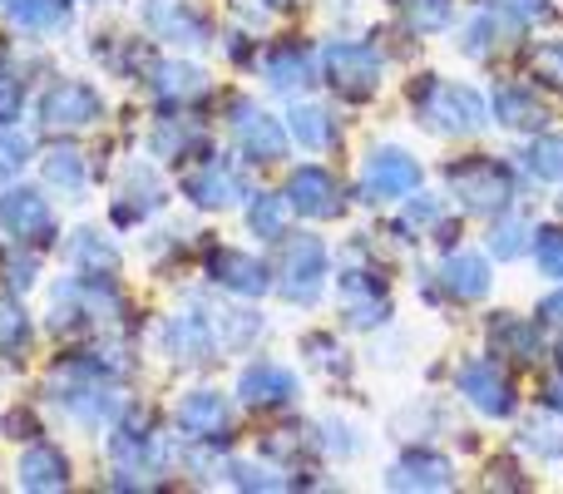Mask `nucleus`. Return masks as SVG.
I'll use <instances>...</instances> for the list:
<instances>
[{
	"label": "nucleus",
	"mask_w": 563,
	"mask_h": 494,
	"mask_svg": "<svg viewBox=\"0 0 563 494\" xmlns=\"http://www.w3.org/2000/svg\"><path fill=\"white\" fill-rule=\"evenodd\" d=\"M49 400L75 426H104L119 410V381L99 356H65L49 371Z\"/></svg>",
	"instance_id": "obj_1"
},
{
	"label": "nucleus",
	"mask_w": 563,
	"mask_h": 494,
	"mask_svg": "<svg viewBox=\"0 0 563 494\" xmlns=\"http://www.w3.org/2000/svg\"><path fill=\"white\" fill-rule=\"evenodd\" d=\"M129 311L124 292L114 287V277H65L55 292H49V331L59 337H79V331H95L104 321H119Z\"/></svg>",
	"instance_id": "obj_2"
},
{
	"label": "nucleus",
	"mask_w": 563,
	"mask_h": 494,
	"mask_svg": "<svg viewBox=\"0 0 563 494\" xmlns=\"http://www.w3.org/2000/svg\"><path fill=\"white\" fill-rule=\"evenodd\" d=\"M416 114L435 134H475V129H485V99L470 85L426 75V85H416Z\"/></svg>",
	"instance_id": "obj_3"
},
{
	"label": "nucleus",
	"mask_w": 563,
	"mask_h": 494,
	"mask_svg": "<svg viewBox=\"0 0 563 494\" xmlns=\"http://www.w3.org/2000/svg\"><path fill=\"white\" fill-rule=\"evenodd\" d=\"M35 114L45 129L59 134H79V129H95L104 119V95H99L89 79H49L45 95L35 99Z\"/></svg>",
	"instance_id": "obj_4"
},
{
	"label": "nucleus",
	"mask_w": 563,
	"mask_h": 494,
	"mask_svg": "<svg viewBox=\"0 0 563 494\" xmlns=\"http://www.w3.org/2000/svg\"><path fill=\"white\" fill-rule=\"evenodd\" d=\"M321 75L341 99L361 105V99H371L380 89V55L371 45H361V40H331L327 55H321Z\"/></svg>",
	"instance_id": "obj_5"
},
{
	"label": "nucleus",
	"mask_w": 563,
	"mask_h": 494,
	"mask_svg": "<svg viewBox=\"0 0 563 494\" xmlns=\"http://www.w3.org/2000/svg\"><path fill=\"white\" fill-rule=\"evenodd\" d=\"M450 194L460 198V208L470 213H499L515 198V178L499 158H465V164H450Z\"/></svg>",
	"instance_id": "obj_6"
},
{
	"label": "nucleus",
	"mask_w": 563,
	"mask_h": 494,
	"mask_svg": "<svg viewBox=\"0 0 563 494\" xmlns=\"http://www.w3.org/2000/svg\"><path fill=\"white\" fill-rule=\"evenodd\" d=\"M0 228L15 248H49L55 243V208L40 188H20V184H5L0 194Z\"/></svg>",
	"instance_id": "obj_7"
},
{
	"label": "nucleus",
	"mask_w": 563,
	"mask_h": 494,
	"mask_svg": "<svg viewBox=\"0 0 563 494\" xmlns=\"http://www.w3.org/2000/svg\"><path fill=\"white\" fill-rule=\"evenodd\" d=\"M321 282H327V243L311 233L282 238V267H277V287L287 301L311 307L321 297Z\"/></svg>",
	"instance_id": "obj_8"
},
{
	"label": "nucleus",
	"mask_w": 563,
	"mask_h": 494,
	"mask_svg": "<svg viewBox=\"0 0 563 494\" xmlns=\"http://www.w3.org/2000/svg\"><path fill=\"white\" fill-rule=\"evenodd\" d=\"M228 114H233L228 119L233 144H238V154H243L247 164H277V158H287V124H282V119L263 114L253 99H233Z\"/></svg>",
	"instance_id": "obj_9"
},
{
	"label": "nucleus",
	"mask_w": 563,
	"mask_h": 494,
	"mask_svg": "<svg viewBox=\"0 0 563 494\" xmlns=\"http://www.w3.org/2000/svg\"><path fill=\"white\" fill-rule=\"evenodd\" d=\"M144 25L154 40L164 45H184V50H203L213 45V20L194 6V0H144Z\"/></svg>",
	"instance_id": "obj_10"
},
{
	"label": "nucleus",
	"mask_w": 563,
	"mask_h": 494,
	"mask_svg": "<svg viewBox=\"0 0 563 494\" xmlns=\"http://www.w3.org/2000/svg\"><path fill=\"white\" fill-rule=\"evenodd\" d=\"M109 455H114L119 475H148V470L164 465V436L154 430L148 410H129L124 420L109 436Z\"/></svg>",
	"instance_id": "obj_11"
},
{
	"label": "nucleus",
	"mask_w": 563,
	"mask_h": 494,
	"mask_svg": "<svg viewBox=\"0 0 563 494\" xmlns=\"http://www.w3.org/2000/svg\"><path fill=\"white\" fill-rule=\"evenodd\" d=\"M174 426L188 446H213V440L233 436V406L218 391H188L174 406Z\"/></svg>",
	"instance_id": "obj_12"
},
{
	"label": "nucleus",
	"mask_w": 563,
	"mask_h": 494,
	"mask_svg": "<svg viewBox=\"0 0 563 494\" xmlns=\"http://www.w3.org/2000/svg\"><path fill=\"white\" fill-rule=\"evenodd\" d=\"M287 208L301 218L327 223V218L346 213V194H341L336 174H327L321 164H301V168H291V178H287Z\"/></svg>",
	"instance_id": "obj_13"
},
{
	"label": "nucleus",
	"mask_w": 563,
	"mask_h": 494,
	"mask_svg": "<svg viewBox=\"0 0 563 494\" xmlns=\"http://www.w3.org/2000/svg\"><path fill=\"white\" fill-rule=\"evenodd\" d=\"M420 188V164L406 149H376L361 168V194L366 204H396V198L416 194Z\"/></svg>",
	"instance_id": "obj_14"
},
{
	"label": "nucleus",
	"mask_w": 563,
	"mask_h": 494,
	"mask_svg": "<svg viewBox=\"0 0 563 494\" xmlns=\"http://www.w3.org/2000/svg\"><path fill=\"white\" fill-rule=\"evenodd\" d=\"M158 341H164L168 361H178V366H208L218 351L213 311H174L158 331Z\"/></svg>",
	"instance_id": "obj_15"
},
{
	"label": "nucleus",
	"mask_w": 563,
	"mask_h": 494,
	"mask_svg": "<svg viewBox=\"0 0 563 494\" xmlns=\"http://www.w3.org/2000/svg\"><path fill=\"white\" fill-rule=\"evenodd\" d=\"M184 198L198 208H233L247 198V178L238 174L228 158H213L203 154L194 168L184 174Z\"/></svg>",
	"instance_id": "obj_16"
},
{
	"label": "nucleus",
	"mask_w": 563,
	"mask_h": 494,
	"mask_svg": "<svg viewBox=\"0 0 563 494\" xmlns=\"http://www.w3.org/2000/svg\"><path fill=\"white\" fill-rule=\"evenodd\" d=\"M164 204H168L164 178H158L148 164H134L124 174V188H119V198L109 204V213H114L119 228H139V223H148V218H154Z\"/></svg>",
	"instance_id": "obj_17"
},
{
	"label": "nucleus",
	"mask_w": 563,
	"mask_h": 494,
	"mask_svg": "<svg viewBox=\"0 0 563 494\" xmlns=\"http://www.w3.org/2000/svg\"><path fill=\"white\" fill-rule=\"evenodd\" d=\"M341 311H346V321L351 327H380L386 321V311H390V301H386V282L376 277V272H366V267H346L341 272Z\"/></svg>",
	"instance_id": "obj_18"
},
{
	"label": "nucleus",
	"mask_w": 563,
	"mask_h": 494,
	"mask_svg": "<svg viewBox=\"0 0 563 494\" xmlns=\"http://www.w3.org/2000/svg\"><path fill=\"white\" fill-rule=\"evenodd\" d=\"M297 376H291L287 366H277V361H253V366L238 376V396H243V406L253 410H282L297 400Z\"/></svg>",
	"instance_id": "obj_19"
},
{
	"label": "nucleus",
	"mask_w": 563,
	"mask_h": 494,
	"mask_svg": "<svg viewBox=\"0 0 563 494\" xmlns=\"http://www.w3.org/2000/svg\"><path fill=\"white\" fill-rule=\"evenodd\" d=\"M208 277H213L218 287L238 292V297H263V292L273 287L267 262H257L253 252H238V248H213L208 252Z\"/></svg>",
	"instance_id": "obj_20"
},
{
	"label": "nucleus",
	"mask_w": 563,
	"mask_h": 494,
	"mask_svg": "<svg viewBox=\"0 0 563 494\" xmlns=\"http://www.w3.org/2000/svg\"><path fill=\"white\" fill-rule=\"evenodd\" d=\"M263 79L273 95H301V89L317 85V59H311V50L301 40H282V45L267 50Z\"/></svg>",
	"instance_id": "obj_21"
},
{
	"label": "nucleus",
	"mask_w": 563,
	"mask_h": 494,
	"mask_svg": "<svg viewBox=\"0 0 563 494\" xmlns=\"http://www.w3.org/2000/svg\"><path fill=\"white\" fill-rule=\"evenodd\" d=\"M15 485L20 490H69V455L55 450L49 440H30V450L15 460Z\"/></svg>",
	"instance_id": "obj_22"
},
{
	"label": "nucleus",
	"mask_w": 563,
	"mask_h": 494,
	"mask_svg": "<svg viewBox=\"0 0 563 494\" xmlns=\"http://www.w3.org/2000/svg\"><path fill=\"white\" fill-rule=\"evenodd\" d=\"M460 391H465L485 416H509V410H515V391H509L505 371H499L495 361H470V366H460Z\"/></svg>",
	"instance_id": "obj_23"
},
{
	"label": "nucleus",
	"mask_w": 563,
	"mask_h": 494,
	"mask_svg": "<svg viewBox=\"0 0 563 494\" xmlns=\"http://www.w3.org/2000/svg\"><path fill=\"white\" fill-rule=\"evenodd\" d=\"M386 485L390 490H450L455 485V470H450V460L435 455V450H410V455H400L396 465H390Z\"/></svg>",
	"instance_id": "obj_24"
},
{
	"label": "nucleus",
	"mask_w": 563,
	"mask_h": 494,
	"mask_svg": "<svg viewBox=\"0 0 563 494\" xmlns=\"http://www.w3.org/2000/svg\"><path fill=\"white\" fill-rule=\"evenodd\" d=\"M0 6L25 35H59L75 20V0H0Z\"/></svg>",
	"instance_id": "obj_25"
},
{
	"label": "nucleus",
	"mask_w": 563,
	"mask_h": 494,
	"mask_svg": "<svg viewBox=\"0 0 563 494\" xmlns=\"http://www.w3.org/2000/svg\"><path fill=\"white\" fill-rule=\"evenodd\" d=\"M203 129L194 124V119H184V114H164L154 124V134H148V149H154L158 158H168V164H188V158H198L203 154Z\"/></svg>",
	"instance_id": "obj_26"
},
{
	"label": "nucleus",
	"mask_w": 563,
	"mask_h": 494,
	"mask_svg": "<svg viewBox=\"0 0 563 494\" xmlns=\"http://www.w3.org/2000/svg\"><path fill=\"white\" fill-rule=\"evenodd\" d=\"M89 154L79 144H55L45 154V188H55V194H65V198H85V188H89Z\"/></svg>",
	"instance_id": "obj_27"
},
{
	"label": "nucleus",
	"mask_w": 563,
	"mask_h": 494,
	"mask_svg": "<svg viewBox=\"0 0 563 494\" xmlns=\"http://www.w3.org/2000/svg\"><path fill=\"white\" fill-rule=\"evenodd\" d=\"M154 95L164 99V105H194V99L208 95V75L198 65H188V59H168V65H154Z\"/></svg>",
	"instance_id": "obj_28"
},
{
	"label": "nucleus",
	"mask_w": 563,
	"mask_h": 494,
	"mask_svg": "<svg viewBox=\"0 0 563 494\" xmlns=\"http://www.w3.org/2000/svg\"><path fill=\"white\" fill-rule=\"evenodd\" d=\"M69 267L85 272V277H119L124 257H119V248L109 243L104 233H95V228H79V233L69 238Z\"/></svg>",
	"instance_id": "obj_29"
},
{
	"label": "nucleus",
	"mask_w": 563,
	"mask_h": 494,
	"mask_svg": "<svg viewBox=\"0 0 563 494\" xmlns=\"http://www.w3.org/2000/svg\"><path fill=\"white\" fill-rule=\"evenodd\" d=\"M440 287L455 301H479L489 292V267L479 252H450L445 267H440Z\"/></svg>",
	"instance_id": "obj_30"
},
{
	"label": "nucleus",
	"mask_w": 563,
	"mask_h": 494,
	"mask_svg": "<svg viewBox=\"0 0 563 494\" xmlns=\"http://www.w3.org/2000/svg\"><path fill=\"white\" fill-rule=\"evenodd\" d=\"M495 114H499V124L505 129H544L549 124L544 99H539L534 89H525V85H499Z\"/></svg>",
	"instance_id": "obj_31"
},
{
	"label": "nucleus",
	"mask_w": 563,
	"mask_h": 494,
	"mask_svg": "<svg viewBox=\"0 0 563 494\" xmlns=\"http://www.w3.org/2000/svg\"><path fill=\"white\" fill-rule=\"evenodd\" d=\"M287 134L297 139L301 149H311V154H327V149L336 144V119L321 105H297L287 114Z\"/></svg>",
	"instance_id": "obj_32"
},
{
	"label": "nucleus",
	"mask_w": 563,
	"mask_h": 494,
	"mask_svg": "<svg viewBox=\"0 0 563 494\" xmlns=\"http://www.w3.org/2000/svg\"><path fill=\"white\" fill-rule=\"evenodd\" d=\"M247 228L253 238H267V243H282L287 238V194H253L247 204Z\"/></svg>",
	"instance_id": "obj_33"
},
{
	"label": "nucleus",
	"mask_w": 563,
	"mask_h": 494,
	"mask_svg": "<svg viewBox=\"0 0 563 494\" xmlns=\"http://www.w3.org/2000/svg\"><path fill=\"white\" fill-rule=\"evenodd\" d=\"M213 331H218V351H243L263 337V317L257 311H213Z\"/></svg>",
	"instance_id": "obj_34"
},
{
	"label": "nucleus",
	"mask_w": 563,
	"mask_h": 494,
	"mask_svg": "<svg viewBox=\"0 0 563 494\" xmlns=\"http://www.w3.org/2000/svg\"><path fill=\"white\" fill-rule=\"evenodd\" d=\"M30 317H25V307H20L15 297H0V356L5 361H20L30 351Z\"/></svg>",
	"instance_id": "obj_35"
},
{
	"label": "nucleus",
	"mask_w": 563,
	"mask_h": 494,
	"mask_svg": "<svg viewBox=\"0 0 563 494\" xmlns=\"http://www.w3.org/2000/svg\"><path fill=\"white\" fill-rule=\"evenodd\" d=\"M30 154H35V139H30V129L0 124V184H15L20 168L30 164Z\"/></svg>",
	"instance_id": "obj_36"
},
{
	"label": "nucleus",
	"mask_w": 563,
	"mask_h": 494,
	"mask_svg": "<svg viewBox=\"0 0 563 494\" xmlns=\"http://www.w3.org/2000/svg\"><path fill=\"white\" fill-rule=\"evenodd\" d=\"M529 168H534V178H544V184H563V134H544L529 144Z\"/></svg>",
	"instance_id": "obj_37"
},
{
	"label": "nucleus",
	"mask_w": 563,
	"mask_h": 494,
	"mask_svg": "<svg viewBox=\"0 0 563 494\" xmlns=\"http://www.w3.org/2000/svg\"><path fill=\"white\" fill-rule=\"evenodd\" d=\"M450 15H455V0H406V20H410V30H420V35L445 30Z\"/></svg>",
	"instance_id": "obj_38"
},
{
	"label": "nucleus",
	"mask_w": 563,
	"mask_h": 494,
	"mask_svg": "<svg viewBox=\"0 0 563 494\" xmlns=\"http://www.w3.org/2000/svg\"><path fill=\"white\" fill-rule=\"evenodd\" d=\"M529 238H534V228H529L525 218H509V223H499L495 233H489V252H495V257H505V262H515L519 252L529 248Z\"/></svg>",
	"instance_id": "obj_39"
},
{
	"label": "nucleus",
	"mask_w": 563,
	"mask_h": 494,
	"mask_svg": "<svg viewBox=\"0 0 563 494\" xmlns=\"http://www.w3.org/2000/svg\"><path fill=\"white\" fill-rule=\"evenodd\" d=\"M479 6H485L505 30H515V25H534V20L544 15V0H479Z\"/></svg>",
	"instance_id": "obj_40"
},
{
	"label": "nucleus",
	"mask_w": 563,
	"mask_h": 494,
	"mask_svg": "<svg viewBox=\"0 0 563 494\" xmlns=\"http://www.w3.org/2000/svg\"><path fill=\"white\" fill-rule=\"evenodd\" d=\"M525 446L539 450L544 460H563V420H529L525 426Z\"/></svg>",
	"instance_id": "obj_41"
},
{
	"label": "nucleus",
	"mask_w": 563,
	"mask_h": 494,
	"mask_svg": "<svg viewBox=\"0 0 563 494\" xmlns=\"http://www.w3.org/2000/svg\"><path fill=\"white\" fill-rule=\"evenodd\" d=\"M489 341H495V347H505V356H509V351H515L519 361H529V356H534V331H529V327H519L515 317L495 321V327H489Z\"/></svg>",
	"instance_id": "obj_42"
},
{
	"label": "nucleus",
	"mask_w": 563,
	"mask_h": 494,
	"mask_svg": "<svg viewBox=\"0 0 563 494\" xmlns=\"http://www.w3.org/2000/svg\"><path fill=\"white\" fill-rule=\"evenodd\" d=\"M534 257H539V267H544V277L563 282V228H544V233H534Z\"/></svg>",
	"instance_id": "obj_43"
},
{
	"label": "nucleus",
	"mask_w": 563,
	"mask_h": 494,
	"mask_svg": "<svg viewBox=\"0 0 563 494\" xmlns=\"http://www.w3.org/2000/svg\"><path fill=\"white\" fill-rule=\"evenodd\" d=\"M25 109V79L15 69H0V124H15Z\"/></svg>",
	"instance_id": "obj_44"
},
{
	"label": "nucleus",
	"mask_w": 563,
	"mask_h": 494,
	"mask_svg": "<svg viewBox=\"0 0 563 494\" xmlns=\"http://www.w3.org/2000/svg\"><path fill=\"white\" fill-rule=\"evenodd\" d=\"M5 282H10V292L35 287V248H15V257L5 262Z\"/></svg>",
	"instance_id": "obj_45"
},
{
	"label": "nucleus",
	"mask_w": 563,
	"mask_h": 494,
	"mask_svg": "<svg viewBox=\"0 0 563 494\" xmlns=\"http://www.w3.org/2000/svg\"><path fill=\"white\" fill-rule=\"evenodd\" d=\"M233 10H238V20H247V25H267L277 10H287V0H233Z\"/></svg>",
	"instance_id": "obj_46"
},
{
	"label": "nucleus",
	"mask_w": 563,
	"mask_h": 494,
	"mask_svg": "<svg viewBox=\"0 0 563 494\" xmlns=\"http://www.w3.org/2000/svg\"><path fill=\"white\" fill-rule=\"evenodd\" d=\"M5 436L10 440H35L40 436V420L30 416V410H10V416H5Z\"/></svg>",
	"instance_id": "obj_47"
},
{
	"label": "nucleus",
	"mask_w": 563,
	"mask_h": 494,
	"mask_svg": "<svg viewBox=\"0 0 563 494\" xmlns=\"http://www.w3.org/2000/svg\"><path fill=\"white\" fill-rule=\"evenodd\" d=\"M539 75H544L549 85L563 89V45H544V50H539Z\"/></svg>",
	"instance_id": "obj_48"
},
{
	"label": "nucleus",
	"mask_w": 563,
	"mask_h": 494,
	"mask_svg": "<svg viewBox=\"0 0 563 494\" xmlns=\"http://www.w3.org/2000/svg\"><path fill=\"white\" fill-rule=\"evenodd\" d=\"M410 228H435L440 223V204L435 198H416V204H410V218H406Z\"/></svg>",
	"instance_id": "obj_49"
},
{
	"label": "nucleus",
	"mask_w": 563,
	"mask_h": 494,
	"mask_svg": "<svg viewBox=\"0 0 563 494\" xmlns=\"http://www.w3.org/2000/svg\"><path fill=\"white\" fill-rule=\"evenodd\" d=\"M539 317L554 321V327H563V287L554 292V297H544V307H539Z\"/></svg>",
	"instance_id": "obj_50"
},
{
	"label": "nucleus",
	"mask_w": 563,
	"mask_h": 494,
	"mask_svg": "<svg viewBox=\"0 0 563 494\" xmlns=\"http://www.w3.org/2000/svg\"><path fill=\"white\" fill-rule=\"evenodd\" d=\"M554 406H559V410H563V386H559V391H554Z\"/></svg>",
	"instance_id": "obj_51"
},
{
	"label": "nucleus",
	"mask_w": 563,
	"mask_h": 494,
	"mask_svg": "<svg viewBox=\"0 0 563 494\" xmlns=\"http://www.w3.org/2000/svg\"><path fill=\"white\" fill-rule=\"evenodd\" d=\"M559 366H563V347H559Z\"/></svg>",
	"instance_id": "obj_52"
},
{
	"label": "nucleus",
	"mask_w": 563,
	"mask_h": 494,
	"mask_svg": "<svg viewBox=\"0 0 563 494\" xmlns=\"http://www.w3.org/2000/svg\"><path fill=\"white\" fill-rule=\"evenodd\" d=\"M95 6H109V0H95Z\"/></svg>",
	"instance_id": "obj_53"
}]
</instances>
